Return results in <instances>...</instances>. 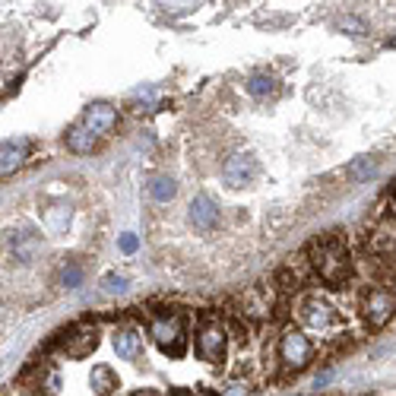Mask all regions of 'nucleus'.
Instances as JSON below:
<instances>
[{"instance_id":"obj_1","label":"nucleus","mask_w":396,"mask_h":396,"mask_svg":"<svg viewBox=\"0 0 396 396\" xmlns=\"http://www.w3.org/2000/svg\"><path fill=\"white\" fill-rule=\"evenodd\" d=\"M311 257H314L311 260L314 270L320 273V279H324L327 286H343V282L352 276V260H349V251L339 238H324V241H317Z\"/></svg>"},{"instance_id":"obj_2","label":"nucleus","mask_w":396,"mask_h":396,"mask_svg":"<svg viewBox=\"0 0 396 396\" xmlns=\"http://www.w3.org/2000/svg\"><path fill=\"white\" fill-rule=\"evenodd\" d=\"M222 178L231 190L247 188V184L257 178V158H254L251 152H231L222 165Z\"/></svg>"},{"instance_id":"obj_3","label":"nucleus","mask_w":396,"mask_h":396,"mask_svg":"<svg viewBox=\"0 0 396 396\" xmlns=\"http://www.w3.org/2000/svg\"><path fill=\"white\" fill-rule=\"evenodd\" d=\"M152 339L158 343V349L168 355L184 352V324L181 317H156L152 320Z\"/></svg>"},{"instance_id":"obj_4","label":"nucleus","mask_w":396,"mask_h":396,"mask_svg":"<svg viewBox=\"0 0 396 396\" xmlns=\"http://www.w3.org/2000/svg\"><path fill=\"white\" fill-rule=\"evenodd\" d=\"M298 314H302V320L311 327V330H330V327H336V320H339L336 308H333L330 302H324L320 295L304 298L302 308H298Z\"/></svg>"},{"instance_id":"obj_5","label":"nucleus","mask_w":396,"mask_h":396,"mask_svg":"<svg viewBox=\"0 0 396 396\" xmlns=\"http://www.w3.org/2000/svg\"><path fill=\"white\" fill-rule=\"evenodd\" d=\"M279 355L288 368H304L311 361V343L302 330H286L279 339Z\"/></svg>"},{"instance_id":"obj_6","label":"nucleus","mask_w":396,"mask_h":396,"mask_svg":"<svg viewBox=\"0 0 396 396\" xmlns=\"http://www.w3.org/2000/svg\"><path fill=\"white\" fill-rule=\"evenodd\" d=\"M361 311H365V320L371 327H383L396 311V298L390 295V292H383V288H374V292H368L365 295Z\"/></svg>"},{"instance_id":"obj_7","label":"nucleus","mask_w":396,"mask_h":396,"mask_svg":"<svg viewBox=\"0 0 396 396\" xmlns=\"http://www.w3.org/2000/svg\"><path fill=\"white\" fill-rule=\"evenodd\" d=\"M117 124V111L111 108V105H105V101H95V105H89L86 108V117H83V127L89 130V133H95V137H105V133H111Z\"/></svg>"},{"instance_id":"obj_8","label":"nucleus","mask_w":396,"mask_h":396,"mask_svg":"<svg viewBox=\"0 0 396 396\" xmlns=\"http://www.w3.org/2000/svg\"><path fill=\"white\" fill-rule=\"evenodd\" d=\"M197 352L203 361H219L225 352V330L219 324H206L197 336Z\"/></svg>"},{"instance_id":"obj_9","label":"nucleus","mask_w":396,"mask_h":396,"mask_svg":"<svg viewBox=\"0 0 396 396\" xmlns=\"http://www.w3.org/2000/svg\"><path fill=\"white\" fill-rule=\"evenodd\" d=\"M216 222H219L216 200L209 194H197L194 200H190V225L200 231H209V229H216Z\"/></svg>"},{"instance_id":"obj_10","label":"nucleus","mask_w":396,"mask_h":396,"mask_svg":"<svg viewBox=\"0 0 396 396\" xmlns=\"http://www.w3.org/2000/svg\"><path fill=\"white\" fill-rule=\"evenodd\" d=\"M26 149H29L26 140H10L0 146V174H13L26 162Z\"/></svg>"},{"instance_id":"obj_11","label":"nucleus","mask_w":396,"mask_h":396,"mask_svg":"<svg viewBox=\"0 0 396 396\" xmlns=\"http://www.w3.org/2000/svg\"><path fill=\"white\" fill-rule=\"evenodd\" d=\"M115 352L121 355V358L133 361L140 352H143V336H140L137 330H117L115 333Z\"/></svg>"},{"instance_id":"obj_12","label":"nucleus","mask_w":396,"mask_h":396,"mask_svg":"<svg viewBox=\"0 0 396 396\" xmlns=\"http://www.w3.org/2000/svg\"><path fill=\"white\" fill-rule=\"evenodd\" d=\"M89 383H92V390L99 396H111L117 387H121V381H117V374L111 371L108 365H95L92 374H89Z\"/></svg>"},{"instance_id":"obj_13","label":"nucleus","mask_w":396,"mask_h":396,"mask_svg":"<svg viewBox=\"0 0 396 396\" xmlns=\"http://www.w3.org/2000/svg\"><path fill=\"white\" fill-rule=\"evenodd\" d=\"M95 346H99V333L95 330H83V333H76V336H67V343H64L67 355H73V358L89 355Z\"/></svg>"},{"instance_id":"obj_14","label":"nucleus","mask_w":396,"mask_h":396,"mask_svg":"<svg viewBox=\"0 0 396 396\" xmlns=\"http://www.w3.org/2000/svg\"><path fill=\"white\" fill-rule=\"evenodd\" d=\"M95 146H99V137L95 133H89L83 124H76V127L67 133V149L70 152H79V156H86V152H92Z\"/></svg>"},{"instance_id":"obj_15","label":"nucleus","mask_w":396,"mask_h":396,"mask_svg":"<svg viewBox=\"0 0 396 396\" xmlns=\"http://www.w3.org/2000/svg\"><path fill=\"white\" fill-rule=\"evenodd\" d=\"M42 247V241H38L32 231H19V235L13 238V251H16V260H22V263H29L32 257H35V251Z\"/></svg>"},{"instance_id":"obj_16","label":"nucleus","mask_w":396,"mask_h":396,"mask_svg":"<svg viewBox=\"0 0 396 396\" xmlns=\"http://www.w3.org/2000/svg\"><path fill=\"white\" fill-rule=\"evenodd\" d=\"M371 247L381 251V254L396 251V222H381L377 225V231L371 235Z\"/></svg>"},{"instance_id":"obj_17","label":"nucleus","mask_w":396,"mask_h":396,"mask_svg":"<svg viewBox=\"0 0 396 396\" xmlns=\"http://www.w3.org/2000/svg\"><path fill=\"white\" fill-rule=\"evenodd\" d=\"M149 194L156 203H168V200H174V194H178V184H174V178H168V174H158V178H152Z\"/></svg>"},{"instance_id":"obj_18","label":"nucleus","mask_w":396,"mask_h":396,"mask_svg":"<svg viewBox=\"0 0 396 396\" xmlns=\"http://www.w3.org/2000/svg\"><path fill=\"white\" fill-rule=\"evenodd\" d=\"M374 172H377V158H371V156H358V158H352V165L346 168V174H349L352 181H368Z\"/></svg>"},{"instance_id":"obj_19","label":"nucleus","mask_w":396,"mask_h":396,"mask_svg":"<svg viewBox=\"0 0 396 396\" xmlns=\"http://www.w3.org/2000/svg\"><path fill=\"white\" fill-rule=\"evenodd\" d=\"M276 89L273 76H267V73H254L251 79H247V92L257 95V99H263V95H270Z\"/></svg>"},{"instance_id":"obj_20","label":"nucleus","mask_w":396,"mask_h":396,"mask_svg":"<svg viewBox=\"0 0 396 396\" xmlns=\"http://www.w3.org/2000/svg\"><path fill=\"white\" fill-rule=\"evenodd\" d=\"M44 222H48L51 231L67 229V222H70V209H67V206H51L48 213H44Z\"/></svg>"},{"instance_id":"obj_21","label":"nucleus","mask_w":396,"mask_h":396,"mask_svg":"<svg viewBox=\"0 0 396 396\" xmlns=\"http://www.w3.org/2000/svg\"><path fill=\"white\" fill-rule=\"evenodd\" d=\"M124 288H127V276L124 273H108L101 279V292H105V295H121Z\"/></svg>"},{"instance_id":"obj_22","label":"nucleus","mask_w":396,"mask_h":396,"mask_svg":"<svg viewBox=\"0 0 396 396\" xmlns=\"http://www.w3.org/2000/svg\"><path fill=\"white\" fill-rule=\"evenodd\" d=\"M60 282H64L67 288H79L83 286V267H79V263H67L64 273H60Z\"/></svg>"},{"instance_id":"obj_23","label":"nucleus","mask_w":396,"mask_h":396,"mask_svg":"<svg viewBox=\"0 0 396 396\" xmlns=\"http://www.w3.org/2000/svg\"><path fill=\"white\" fill-rule=\"evenodd\" d=\"M339 29L349 32V35H365L368 26L358 19V16H343V19H339Z\"/></svg>"},{"instance_id":"obj_24","label":"nucleus","mask_w":396,"mask_h":396,"mask_svg":"<svg viewBox=\"0 0 396 396\" xmlns=\"http://www.w3.org/2000/svg\"><path fill=\"white\" fill-rule=\"evenodd\" d=\"M137 247H140V238L137 235H130V231H127V235H121V251L124 254H133Z\"/></svg>"},{"instance_id":"obj_25","label":"nucleus","mask_w":396,"mask_h":396,"mask_svg":"<svg viewBox=\"0 0 396 396\" xmlns=\"http://www.w3.org/2000/svg\"><path fill=\"white\" fill-rule=\"evenodd\" d=\"M222 396H251V390H247L245 387V383H231V387L229 390H225V393Z\"/></svg>"},{"instance_id":"obj_26","label":"nucleus","mask_w":396,"mask_h":396,"mask_svg":"<svg viewBox=\"0 0 396 396\" xmlns=\"http://www.w3.org/2000/svg\"><path fill=\"white\" fill-rule=\"evenodd\" d=\"M130 396H158L156 390H137V393H130Z\"/></svg>"},{"instance_id":"obj_27","label":"nucleus","mask_w":396,"mask_h":396,"mask_svg":"<svg viewBox=\"0 0 396 396\" xmlns=\"http://www.w3.org/2000/svg\"><path fill=\"white\" fill-rule=\"evenodd\" d=\"M168 396H190V393H188V390H172Z\"/></svg>"},{"instance_id":"obj_28","label":"nucleus","mask_w":396,"mask_h":396,"mask_svg":"<svg viewBox=\"0 0 396 396\" xmlns=\"http://www.w3.org/2000/svg\"><path fill=\"white\" fill-rule=\"evenodd\" d=\"M390 197H393V200H396V181H393V188H390Z\"/></svg>"}]
</instances>
